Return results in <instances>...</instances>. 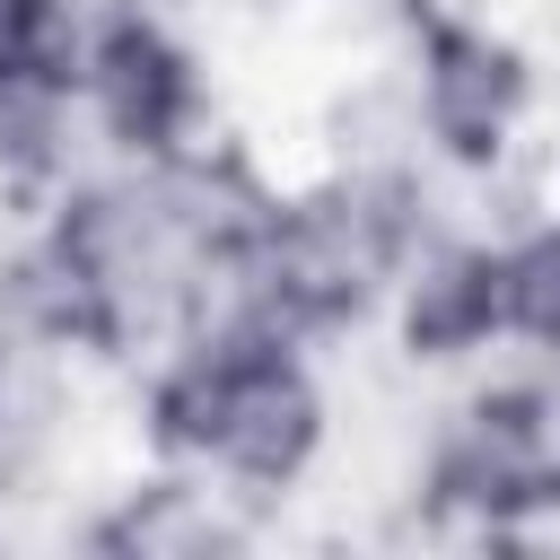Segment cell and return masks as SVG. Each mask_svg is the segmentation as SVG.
Masks as SVG:
<instances>
[{
  "label": "cell",
  "mask_w": 560,
  "mask_h": 560,
  "mask_svg": "<svg viewBox=\"0 0 560 560\" xmlns=\"http://www.w3.org/2000/svg\"><path fill=\"white\" fill-rule=\"evenodd\" d=\"M0 394H9V324H0Z\"/></svg>",
  "instance_id": "obj_5"
},
{
  "label": "cell",
  "mask_w": 560,
  "mask_h": 560,
  "mask_svg": "<svg viewBox=\"0 0 560 560\" xmlns=\"http://www.w3.org/2000/svg\"><path fill=\"white\" fill-rule=\"evenodd\" d=\"M534 105V70L499 26L472 18H438L420 35L411 61V131L446 158V166H499V149L516 140Z\"/></svg>",
  "instance_id": "obj_2"
},
{
  "label": "cell",
  "mask_w": 560,
  "mask_h": 560,
  "mask_svg": "<svg viewBox=\"0 0 560 560\" xmlns=\"http://www.w3.org/2000/svg\"><path fill=\"white\" fill-rule=\"evenodd\" d=\"M79 114L96 122V140L122 166L192 158V122H201V61H192V44L158 9L96 18L88 70H79Z\"/></svg>",
  "instance_id": "obj_1"
},
{
  "label": "cell",
  "mask_w": 560,
  "mask_h": 560,
  "mask_svg": "<svg viewBox=\"0 0 560 560\" xmlns=\"http://www.w3.org/2000/svg\"><path fill=\"white\" fill-rule=\"evenodd\" d=\"M394 341L420 368H455L508 341L499 236H420L411 262L394 271Z\"/></svg>",
  "instance_id": "obj_3"
},
{
  "label": "cell",
  "mask_w": 560,
  "mask_h": 560,
  "mask_svg": "<svg viewBox=\"0 0 560 560\" xmlns=\"http://www.w3.org/2000/svg\"><path fill=\"white\" fill-rule=\"evenodd\" d=\"M499 298H508V341L560 359V219L499 236Z\"/></svg>",
  "instance_id": "obj_4"
}]
</instances>
